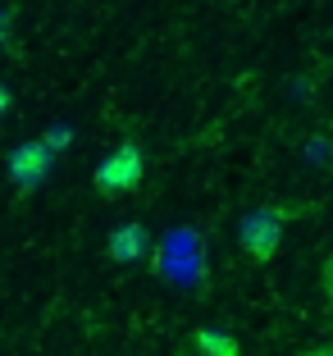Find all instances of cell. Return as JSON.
<instances>
[{
	"label": "cell",
	"mask_w": 333,
	"mask_h": 356,
	"mask_svg": "<svg viewBox=\"0 0 333 356\" xmlns=\"http://www.w3.org/2000/svg\"><path fill=\"white\" fill-rule=\"evenodd\" d=\"M146 178V156L137 142H124V147H115L110 156L96 165L92 174V188L101 192V197H124V192H137Z\"/></svg>",
	"instance_id": "obj_1"
},
{
	"label": "cell",
	"mask_w": 333,
	"mask_h": 356,
	"mask_svg": "<svg viewBox=\"0 0 333 356\" xmlns=\"http://www.w3.org/2000/svg\"><path fill=\"white\" fill-rule=\"evenodd\" d=\"M283 215H288V210H251V215H242L238 238H242V252H247L251 261L265 265V261H274V256H279Z\"/></svg>",
	"instance_id": "obj_2"
},
{
	"label": "cell",
	"mask_w": 333,
	"mask_h": 356,
	"mask_svg": "<svg viewBox=\"0 0 333 356\" xmlns=\"http://www.w3.org/2000/svg\"><path fill=\"white\" fill-rule=\"evenodd\" d=\"M51 165H55V151L46 147L42 137H32V142H23V147L10 151V178L23 192H37V183L51 174Z\"/></svg>",
	"instance_id": "obj_3"
},
{
	"label": "cell",
	"mask_w": 333,
	"mask_h": 356,
	"mask_svg": "<svg viewBox=\"0 0 333 356\" xmlns=\"http://www.w3.org/2000/svg\"><path fill=\"white\" fill-rule=\"evenodd\" d=\"M105 252H110V261H119V265H137V261H146V252H151V233H146V224L128 220V224H119V229L110 233Z\"/></svg>",
	"instance_id": "obj_4"
},
{
	"label": "cell",
	"mask_w": 333,
	"mask_h": 356,
	"mask_svg": "<svg viewBox=\"0 0 333 356\" xmlns=\"http://www.w3.org/2000/svg\"><path fill=\"white\" fill-rule=\"evenodd\" d=\"M192 347H197L201 356H242L238 338H233V334H224V329H210V325L192 334Z\"/></svg>",
	"instance_id": "obj_5"
},
{
	"label": "cell",
	"mask_w": 333,
	"mask_h": 356,
	"mask_svg": "<svg viewBox=\"0 0 333 356\" xmlns=\"http://www.w3.org/2000/svg\"><path fill=\"white\" fill-rule=\"evenodd\" d=\"M42 142H46V147H51V151H64V147H69V142H73V133H69V128H51V133H46Z\"/></svg>",
	"instance_id": "obj_6"
},
{
	"label": "cell",
	"mask_w": 333,
	"mask_h": 356,
	"mask_svg": "<svg viewBox=\"0 0 333 356\" xmlns=\"http://www.w3.org/2000/svg\"><path fill=\"white\" fill-rule=\"evenodd\" d=\"M320 288H324V297H329V306H333V256L324 261V270H320Z\"/></svg>",
	"instance_id": "obj_7"
},
{
	"label": "cell",
	"mask_w": 333,
	"mask_h": 356,
	"mask_svg": "<svg viewBox=\"0 0 333 356\" xmlns=\"http://www.w3.org/2000/svg\"><path fill=\"white\" fill-rule=\"evenodd\" d=\"M297 356H333V347H306V352H297Z\"/></svg>",
	"instance_id": "obj_8"
}]
</instances>
